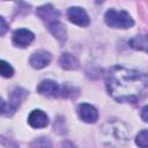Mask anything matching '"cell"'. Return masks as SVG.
Masks as SVG:
<instances>
[{"label":"cell","instance_id":"obj_15","mask_svg":"<svg viewBox=\"0 0 148 148\" xmlns=\"http://www.w3.org/2000/svg\"><path fill=\"white\" fill-rule=\"evenodd\" d=\"M0 73L3 77H12L14 74V68L5 60L0 61Z\"/></svg>","mask_w":148,"mask_h":148},{"label":"cell","instance_id":"obj_6","mask_svg":"<svg viewBox=\"0 0 148 148\" xmlns=\"http://www.w3.org/2000/svg\"><path fill=\"white\" fill-rule=\"evenodd\" d=\"M51 53L45 51V50H39V51H36L31 54L30 57V65L36 68V69H40V68H44L45 66H47L50 62H51Z\"/></svg>","mask_w":148,"mask_h":148},{"label":"cell","instance_id":"obj_5","mask_svg":"<svg viewBox=\"0 0 148 148\" xmlns=\"http://www.w3.org/2000/svg\"><path fill=\"white\" fill-rule=\"evenodd\" d=\"M67 17L72 23L76 24V25H80V27H87L90 22L87 12L81 7H71V8H68Z\"/></svg>","mask_w":148,"mask_h":148},{"label":"cell","instance_id":"obj_10","mask_svg":"<svg viewBox=\"0 0 148 148\" xmlns=\"http://www.w3.org/2000/svg\"><path fill=\"white\" fill-rule=\"evenodd\" d=\"M37 91L43 95V96H47V97H52L58 95V92H60V88L59 86L52 81V80H43L38 87H37Z\"/></svg>","mask_w":148,"mask_h":148},{"label":"cell","instance_id":"obj_12","mask_svg":"<svg viewBox=\"0 0 148 148\" xmlns=\"http://www.w3.org/2000/svg\"><path fill=\"white\" fill-rule=\"evenodd\" d=\"M50 32L60 42H64L66 40V37H67V34H66V29H65V25L59 21V22H56L51 25L47 27Z\"/></svg>","mask_w":148,"mask_h":148},{"label":"cell","instance_id":"obj_14","mask_svg":"<svg viewBox=\"0 0 148 148\" xmlns=\"http://www.w3.org/2000/svg\"><path fill=\"white\" fill-rule=\"evenodd\" d=\"M135 143L140 148H148V131L147 130H142L138 133L135 138Z\"/></svg>","mask_w":148,"mask_h":148},{"label":"cell","instance_id":"obj_2","mask_svg":"<svg viewBox=\"0 0 148 148\" xmlns=\"http://www.w3.org/2000/svg\"><path fill=\"white\" fill-rule=\"evenodd\" d=\"M105 23L111 28H120V29H127L133 27L134 21L131 17V15L125 10H116V9H109L105 13L104 16Z\"/></svg>","mask_w":148,"mask_h":148},{"label":"cell","instance_id":"obj_4","mask_svg":"<svg viewBox=\"0 0 148 148\" xmlns=\"http://www.w3.org/2000/svg\"><path fill=\"white\" fill-rule=\"evenodd\" d=\"M25 96H27V90H24L22 88H15L10 92V95H9V98H8V108L6 109V111H5L3 114L12 116L17 110V108L21 105V103L25 98Z\"/></svg>","mask_w":148,"mask_h":148},{"label":"cell","instance_id":"obj_11","mask_svg":"<svg viewBox=\"0 0 148 148\" xmlns=\"http://www.w3.org/2000/svg\"><path fill=\"white\" fill-rule=\"evenodd\" d=\"M59 62H60L61 67L65 68V69H71L72 71V69H77L79 68V60H77V58L74 57L71 53L61 54Z\"/></svg>","mask_w":148,"mask_h":148},{"label":"cell","instance_id":"obj_16","mask_svg":"<svg viewBox=\"0 0 148 148\" xmlns=\"http://www.w3.org/2000/svg\"><path fill=\"white\" fill-rule=\"evenodd\" d=\"M31 148H52L51 141L47 138H39L31 142Z\"/></svg>","mask_w":148,"mask_h":148},{"label":"cell","instance_id":"obj_13","mask_svg":"<svg viewBox=\"0 0 148 148\" xmlns=\"http://www.w3.org/2000/svg\"><path fill=\"white\" fill-rule=\"evenodd\" d=\"M128 43L135 50H142V51L148 52V36L147 35L135 36Z\"/></svg>","mask_w":148,"mask_h":148},{"label":"cell","instance_id":"obj_17","mask_svg":"<svg viewBox=\"0 0 148 148\" xmlns=\"http://www.w3.org/2000/svg\"><path fill=\"white\" fill-rule=\"evenodd\" d=\"M141 118H142L143 121L148 123V105L142 108V110H141Z\"/></svg>","mask_w":148,"mask_h":148},{"label":"cell","instance_id":"obj_8","mask_svg":"<svg viewBox=\"0 0 148 148\" xmlns=\"http://www.w3.org/2000/svg\"><path fill=\"white\" fill-rule=\"evenodd\" d=\"M35 38V35L28 29H17L13 34V43L18 47L28 46Z\"/></svg>","mask_w":148,"mask_h":148},{"label":"cell","instance_id":"obj_3","mask_svg":"<svg viewBox=\"0 0 148 148\" xmlns=\"http://www.w3.org/2000/svg\"><path fill=\"white\" fill-rule=\"evenodd\" d=\"M36 14L39 16V18L45 24H47V27L60 21L59 20L60 18V14H59L58 10L54 9V7L52 5H44V6L39 7V8H37Z\"/></svg>","mask_w":148,"mask_h":148},{"label":"cell","instance_id":"obj_18","mask_svg":"<svg viewBox=\"0 0 148 148\" xmlns=\"http://www.w3.org/2000/svg\"><path fill=\"white\" fill-rule=\"evenodd\" d=\"M0 22H1V29H0V34H1V35H5V32L7 31L8 25H7V23H6V21H5V18H3V17H0Z\"/></svg>","mask_w":148,"mask_h":148},{"label":"cell","instance_id":"obj_1","mask_svg":"<svg viewBox=\"0 0 148 148\" xmlns=\"http://www.w3.org/2000/svg\"><path fill=\"white\" fill-rule=\"evenodd\" d=\"M147 87L148 80L141 72L123 66H113L108 72V91L118 102L136 103L145 96Z\"/></svg>","mask_w":148,"mask_h":148},{"label":"cell","instance_id":"obj_7","mask_svg":"<svg viewBox=\"0 0 148 148\" xmlns=\"http://www.w3.org/2000/svg\"><path fill=\"white\" fill-rule=\"evenodd\" d=\"M77 113L84 123H95L98 119V112L95 106L88 103H82L77 108Z\"/></svg>","mask_w":148,"mask_h":148},{"label":"cell","instance_id":"obj_9","mask_svg":"<svg viewBox=\"0 0 148 148\" xmlns=\"http://www.w3.org/2000/svg\"><path fill=\"white\" fill-rule=\"evenodd\" d=\"M28 123L34 128H43L47 126L49 117L42 110H32L28 117Z\"/></svg>","mask_w":148,"mask_h":148}]
</instances>
